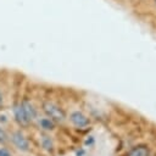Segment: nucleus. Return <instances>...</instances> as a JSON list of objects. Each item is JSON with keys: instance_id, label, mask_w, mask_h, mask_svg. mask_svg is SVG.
<instances>
[{"instance_id": "obj_4", "label": "nucleus", "mask_w": 156, "mask_h": 156, "mask_svg": "<svg viewBox=\"0 0 156 156\" xmlns=\"http://www.w3.org/2000/svg\"><path fill=\"white\" fill-rule=\"evenodd\" d=\"M13 116H15L16 122H17L20 126L27 127V126L29 124V119H28V117L26 116V113H24V111H23L21 104L17 105V106H15V108H13Z\"/></svg>"}, {"instance_id": "obj_5", "label": "nucleus", "mask_w": 156, "mask_h": 156, "mask_svg": "<svg viewBox=\"0 0 156 156\" xmlns=\"http://www.w3.org/2000/svg\"><path fill=\"white\" fill-rule=\"evenodd\" d=\"M21 105H22V108H23V111H24V113H26V116L28 117L29 121H32L37 117V111H35L34 106L28 100H23Z\"/></svg>"}, {"instance_id": "obj_6", "label": "nucleus", "mask_w": 156, "mask_h": 156, "mask_svg": "<svg viewBox=\"0 0 156 156\" xmlns=\"http://www.w3.org/2000/svg\"><path fill=\"white\" fill-rule=\"evenodd\" d=\"M126 156H149V149L144 145H139L129 150Z\"/></svg>"}, {"instance_id": "obj_8", "label": "nucleus", "mask_w": 156, "mask_h": 156, "mask_svg": "<svg viewBox=\"0 0 156 156\" xmlns=\"http://www.w3.org/2000/svg\"><path fill=\"white\" fill-rule=\"evenodd\" d=\"M39 124L45 130H52L55 128V123H54V121L51 118H41L39 121Z\"/></svg>"}, {"instance_id": "obj_14", "label": "nucleus", "mask_w": 156, "mask_h": 156, "mask_svg": "<svg viewBox=\"0 0 156 156\" xmlns=\"http://www.w3.org/2000/svg\"><path fill=\"white\" fill-rule=\"evenodd\" d=\"M155 1H156V0H155Z\"/></svg>"}, {"instance_id": "obj_10", "label": "nucleus", "mask_w": 156, "mask_h": 156, "mask_svg": "<svg viewBox=\"0 0 156 156\" xmlns=\"http://www.w3.org/2000/svg\"><path fill=\"white\" fill-rule=\"evenodd\" d=\"M84 144H85V145H89V146H90V145H93V144H94V136H91V135H90V136H88V139H85Z\"/></svg>"}, {"instance_id": "obj_2", "label": "nucleus", "mask_w": 156, "mask_h": 156, "mask_svg": "<svg viewBox=\"0 0 156 156\" xmlns=\"http://www.w3.org/2000/svg\"><path fill=\"white\" fill-rule=\"evenodd\" d=\"M11 140L15 144V146L17 149H20L21 151H27L29 149V143H28V140L26 139V136L21 132H15L11 135Z\"/></svg>"}, {"instance_id": "obj_11", "label": "nucleus", "mask_w": 156, "mask_h": 156, "mask_svg": "<svg viewBox=\"0 0 156 156\" xmlns=\"http://www.w3.org/2000/svg\"><path fill=\"white\" fill-rule=\"evenodd\" d=\"M0 156H11V154L6 149H0Z\"/></svg>"}, {"instance_id": "obj_1", "label": "nucleus", "mask_w": 156, "mask_h": 156, "mask_svg": "<svg viewBox=\"0 0 156 156\" xmlns=\"http://www.w3.org/2000/svg\"><path fill=\"white\" fill-rule=\"evenodd\" d=\"M43 110H44V112H45L52 121L62 122V121L66 118L65 111H63L60 106H57V105H55V104H52V102H44V104H43Z\"/></svg>"}, {"instance_id": "obj_12", "label": "nucleus", "mask_w": 156, "mask_h": 156, "mask_svg": "<svg viewBox=\"0 0 156 156\" xmlns=\"http://www.w3.org/2000/svg\"><path fill=\"white\" fill-rule=\"evenodd\" d=\"M84 155V150H80V151H77L76 156H83Z\"/></svg>"}, {"instance_id": "obj_13", "label": "nucleus", "mask_w": 156, "mask_h": 156, "mask_svg": "<svg viewBox=\"0 0 156 156\" xmlns=\"http://www.w3.org/2000/svg\"><path fill=\"white\" fill-rule=\"evenodd\" d=\"M2 104V95H1V93H0V105Z\"/></svg>"}, {"instance_id": "obj_3", "label": "nucleus", "mask_w": 156, "mask_h": 156, "mask_svg": "<svg viewBox=\"0 0 156 156\" xmlns=\"http://www.w3.org/2000/svg\"><path fill=\"white\" fill-rule=\"evenodd\" d=\"M71 122L77 127V128H83V127H87L89 124V118L83 115L82 112L79 111H74L71 113V117H69Z\"/></svg>"}, {"instance_id": "obj_9", "label": "nucleus", "mask_w": 156, "mask_h": 156, "mask_svg": "<svg viewBox=\"0 0 156 156\" xmlns=\"http://www.w3.org/2000/svg\"><path fill=\"white\" fill-rule=\"evenodd\" d=\"M7 141V134L2 128H0V144H5Z\"/></svg>"}, {"instance_id": "obj_7", "label": "nucleus", "mask_w": 156, "mask_h": 156, "mask_svg": "<svg viewBox=\"0 0 156 156\" xmlns=\"http://www.w3.org/2000/svg\"><path fill=\"white\" fill-rule=\"evenodd\" d=\"M41 146H43L44 150H46L49 152L54 151V143H52L51 138L48 136V135H43L41 136Z\"/></svg>"}]
</instances>
